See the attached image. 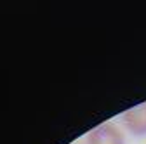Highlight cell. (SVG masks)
Masks as SVG:
<instances>
[{"label": "cell", "instance_id": "6da1fadb", "mask_svg": "<svg viewBox=\"0 0 146 144\" xmlns=\"http://www.w3.org/2000/svg\"><path fill=\"white\" fill-rule=\"evenodd\" d=\"M87 144H125V135L118 125L106 122L87 134Z\"/></svg>", "mask_w": 146, "mask_h": 144}, {"label": "cell", "instance_id": "3957f363", "mask_svg": "<svg viewBox=\"0 0 146 144\" xmlns=\"http://www.w3.org/2000/svg\"><path fill=\"white\" fill-rule=\"evenodd\" d=\"M71 144H80V142H71Z\"/></svg>", "mask_w": 146, "mask_h": 144}, {"label": "cell", "instance_id": "7a4b0ae2", "mask_svg": "<svg viewBox=\"0 0 146 144\" xmlns=\"http://www.w3.org/2000/svg\"><path fill=\"white\" fill-rule=\"evenodd\" d=\"M125 130L134 137H146V102L136 104L122 115Z\"/></svg>", "mask_w": 146, "mask_h": 144}]
</instances>
